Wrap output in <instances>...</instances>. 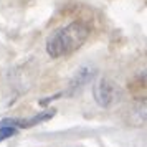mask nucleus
<instances>
[{
    "label": "nucleus",
    "instance_id": "f257e3e1",
    "mask_svg": "<svg viewBox=\"0 0 147 147\" xmlns=\"http://www.w3.org/2000/svg\"><path fill=\"white\" fill-rule=\"evenodd\" d=\"M89 36V28L83 22H71L65 27L55 30L48 36L47 53L51 58H63L80 50Z\"/></svg>",
    "mask_w": 147,
    "mask_h": 147
},
{
    "label": "nucleus",
    "instance_id": "f03ea898",
    "mask_svg": "<svg viewBox=\"0 0 147 147\" xmlns=\"http://www.w3.org/2000/svg\"><path fill=\"white\" fill-rule=\"evenodd\" d=\"M116 94H117V86L116 83L111 81L109 78L102 76L98 80V83L94 84L93 89V96L94 101L99 104L101 107H109L116 99Z\"/></svg>",
    "mask_w": 147,
    "mask_h": 147
},
{
    "label": "nucleus",
    "instance_id": "7ed1b4c3",
    "mask_svg": "<svg viewBox=\"0 0 147 147\" xmlns=\"http://www.w3.org/2000/svg\"><path fill=\"white\" fill-rule=\"evenodd\" d=\"M93 76H94V69H93V68H88V66L81 68L80 71L74 74L73 81H71V84H69V94L80 91V89L86 84L88 81L93 80Z\"/></svg>",
    "mask_w": 147,
    "mask_h": 147
},
{
    "label": "nucleus",
    "instance_id": "20e7f679",
    "mask_svg": "<svg viewBox=\"0 0 147 147\" xmlns=\"http://www.w3.org/2000/svg\"><path fill=\"white\" fill-rule=\"evenodd\" d=\"M17 134V127L13 126H0V142L2 140L8 139V137H12Z\"/></svg>",
    "mask_w": 147,
    "mask_h": 147
}]
</instances>
